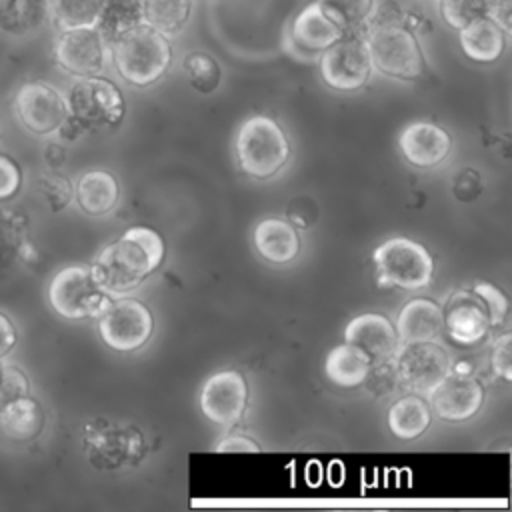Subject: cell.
Instances as JSON below:
<instances>
[{
  "label": "cell",
  "mask_w": 512,
  "mask_h": 512,
  "mask_svg": "<svg viewBox=\"0 0 512 512\" xmlns=\"http://www.w3.org/2000/svg\"><path fill=\"white\" fill-rule=\"evenodd\" d=\"M162 258V236L152 228L132 226L94 258L90 272L106 294H124L142 284Z\"/></svg>",
  "instance_id": "1"
},
{
  "label": "cell",
  "mask_w": 512,
  "mask_h": 512,
  "mask_svg": "<svg viewBox=\"0 0 512 512\" xmlns=\"http://www.w3.org/2000/svg\"><path fill=\"white\" fill-rule=\"evenodd\" d=\"M110 58L122 80L146 88L168 72L172 44L166 34L140 22L110 42Z\"/></svg>",
  "instance_id": "2"
},
{
  "label": "cell",
  "mask_w": 512,
  "mask_h": 512,
  "mask_svg": "<svg viewBox=\"0 0 512 512\" xmlns=\"http://www.w3.org/2000/svg\"><path fill=\"white\" fill-rule=\"evenodd\" d=\"M364 40L372 68L394 80H416L424 72V52L418 34L406 22L366 24Z\"/></svg>",
  "instance_id": "3"
},
{
  "label": "cell",
  "mask_w": 512,
  "mask_h": 512,
  "mask_svg": "<svg viewBox=\"0 0 512 512\" xmlns=\"http://www.w3.org/2000/svg\"><path fill=\"white\" fill-rule=\"evenodd\" d=\"M288 156V138L270 116L258 114L240 126L236 134V158L248 176L256 180L272 178L288 162Z\"/></svg>",
  "instance_id": "4"
},
{
  "label": "cell",
  "mask_w": 512,
  "mask_h": 512,
  "mask_svg": "<svg viewBox=\"0 0 512 512\" xmlns=\"http://www.w3.org/2000/svg\"><path fill=\"white\" fill-rule=\"evenodd\" d=\"M64 96L68 104V116L84 132L114 128L122 122L126 112L120 88L102 74L78 78L72 82Z\"/></svg>",
  "instance_id": "5"
},
{
  "label": "cell",
  "mask_w": 512,
  "mask_h": 512,
  "mask_svg": "<svg viewBox=\"0 0 512 512\" xmlns=\"http://www.w3.org/2000/svg\"><path fill=\"white\" fill-rule=\"evenodd\" d=\"M50 308L66 320L98 318L110 304L108 294L94 280L90 266H64L60 268L46 290Z\"/></svg>",
  "instance_id": "6"
},
{
  "label": "cell",
  "mask_w": 512,
  "mask_h": 512,
  "mask_svg": "<svg viewBox=\"0 0 512 512\" xmlns=\"http://www.w3.org/2000/svg\"><path fill=\"white\" fill-rule=\"evenodd\" d=\"M378 278L386 286L404 290H420L432 282L434 260L430 252L404 236H396L380 244L372 254Z\"/></svg>",
  "instance_id": "7"
},
{
  "label": "cell",
  "mask_w": 512,
  "mask_h": 512,
  "mask_svg": "<svg viewBox=\"0 0 512 512\" xmlns=\"http://www.w3.org/2000/svg\"><path fill=\"white\" fill-rule=\"evenodd\" d=\"M318 66L324 84L332 90L354 92L362 88L374 70L364 30L344 32L340 40L320 54Z\"/></svg>",
  "instance_id": "8"
},
{
  "label": "cell",
  "mask_w": 512,
  "mask_h": 512,
  "mask_svg": "<svg viewBox=\"0 0 512 512\" xmlns=\"http://www.w3.org/2000/svg\"><path fill=\"white\" fill-rule=\"evenodd\" d=\"M16 122L32 136L44 138L58 132L68 118L66 96L48 82H24L12 100Z\"/></svg>",
  "instance_id": "9"
},
{
  "label": "cell",
  "mask_w": 512,
  "mask_h": 512,
  "mask_svg": "<svg viewBox=\"0 0 512 512\" xmlns=\"http://www.w3.org/2000/svg\"><path fill=\"white\" fill-rule=\"evenodd\" d=\"M52 56L56 66L74 78L98 76L108 64L110 46L96 26L58 30Z\"/></svg>",
  "instance_id": "10"
},
{
  "label": "cell",
  "mask_w": 512,
  "mask_h": 512,
  "mask_svg": "<svg viewBox=\"0 0 512 512\" xmlns=\"http://www.w3.org/2000/svg\"><path fill=\"white\" fill-rule=\"evenodd\" d=\"M152 330V312L134 298L110 302L98 316L100 338L116 352L138 350L150 340Z\"/></svg>",
  "instance_id": "11"
},
{
  "label": "cell",
  "mask_w": 512,
  "mask_h": 512,
  "mask_svg": "<svg viewBox=\"0 0 512 512\" xmlns=\"http://www.w3.org/2000/svg\"><path fill=\"white\" fill-rule=\"evenodd\" d=\"M344 30L336 26L316 2L302 6L284 26L282 46L296 60H318L320 54L340 40Z\"/></svg>",
  "instance_id": "12"
},
{
  "label": "cell",
  "mask_w": 512,
  "mask_h": 512,
  "mask_svg": "<svg viewBox=\"0 0 512 512\" xmlns=\"http://www.w3.org/2000/svg\"><path fill=\"white\" fill-rule=\"evenodd\" d=\"M394 362L400 386L426 396L450 372V358L436 342L400 344Z\"/></svg>",
  "instance_id": "13"
},
{
  "label": "cell",
  "mask_w": 512,
  "mask_h": 512,
  "mask_svg": "<svg viewBox=\"0 0 512 512\" xmlns=\"http://www.w3.org/2000/svg\"><path fill=\"white\" fill-rule=\"evenodd\" d=\"M84 450L96 468H120L138 458L142 440L136 430L120 426L88 424L82 438Z\"/></svg>",
  "instance_id": "14"
},
{
  "label": "cell",
  "mask_w": 512,
  "mask_h": 512,
  "mask_svg": "<svg viewBox=\"0 0 512 512\" xmlns=\"http://www.w3.org/2000/svg\"><path fill=\"white\" fill-rule=\"evenodd\" d=\"M248 400V386L238 370H220L212 374L200 392V408L204 416L216 424L236 422Z\"/></svg>",
  "instance_id": "15"
},
{
  "label": "cell",
  "mask_w": 512,
  "mask_h": 512,
  "mask_svg": "<svg viewBox=\"0 0 512 512\" xmlns=\"http://www.w3.org/2000/svg\"><path fill=\"white\" fill-rule=\"evenodd\" d=\"M432 410L438 418L448 422H462L472 418L484 400V390L476 378L460 370L448 372L428 394Z\"/></svg>",
  "instance_id": "16"
},
{
  "label": "cell",
  "mask_w": 512,
  "mask_h": 512,
  "mask_svg": "<svg viewBox=\"0 0 512 512\" xmlns=\"http://www.w3.org/2000/svg\"><path fill=\"white\" fill-rule=\"evenodd\" d=\"M442 318L448 336L464 346L480 342L492 326L486 306L474 290H460L452 294L442 310Z\"/></svg>",
  "instance_id": "17"
},
{
  "label": "cell",
  "mask_w": 512,
  "mask_h": 512,
  "mask_svg": "<svg viewBox=\"0 0 512 512\" xmlns=\"http://www.w3.org/2000/svg\"><path fill=\"white\" fill-rule=\"evenodd\" d=\"M344 342L360 348L372 362L392 358L398 348V336L392 322L376 312L360 314L346 324Z\"/></svg>",
  "instance_id": "18"
},
{
  "label": "cell",
  "mask_w": 512,
  "mask_h": 512,
  "mask_svg": "<svg viewBox=\"0 0 512 512\" xmlns=\"http://www.w3.org/2000/svg\"><path fill=\"white\" fill-rule=\"evenodd\" d=\"M398 144L410 164L432 168L448 156L452 140L444 128L432 122H412L402 130Z\"/></svg>",
  "instance_id": "19"
},
{
  "label": "cell",
  "mask_w": 512,
  "mask_h": 512,
  "mask_svg": "<svg viewBox=\"0 0 512 512\" xmlns=\"http://www.w3.org/2000/svg\"><path fill=\"white\" fill-rule=\"evenodd\" d=\"M46 412L32 394L22 396L0 410V436L16 446L30 444L44 432Z\"/></svg>",
  "instance_id": "20"
},
{
  "label": "cell",
  "mask_w": 512,
  "mask_h": 512,
  "mask_svg": "<svg viewBox=\"0 0 512 512\" xmlns=\"http://www.w3.org/2000/svg\"><path fill=\"white\" fill-rule=\"evenodd\" d=\"M444 330L442 308L428 298H414L398 312L396 336L398 344L434 342Z\"/></svg>",
  "instance_id": "21"
},
{
  "label": "cell",
  "mask_w": 512,
  "mask_h": 512,
  "mask_svg": "<svg viewBox=\"0 0 512 512\" xmlns=\"http://www.w3.org/2000/svg\"><path fill=\"white\" fill-rule=\"evenodd\" d=\"M458 42L466 58L478 64H490L504 54L508 34L496 20L484 16L458 30Z\"/></svg>",
  "instance_id": "22"
},
{
  "label": "cell",
  "mask_w": 512,
  "mask_h": 512,
  "mask_svg": "<svg viewBox=\"0 0 512 512\" xmlns=\"http://www.w3.org/2000/svg\"><path fill=\"white\" fill-rule=\"evenodd\" d=\"M118 196V182L106 170L84 172L74 184V202L88 216H104L112 212Z\"/></svg>",
  "instance_id": "23"
},
{
  "label": "cell",
  "mask_w": 512,
  "mask_h": 512,
  "mask_svg": "<svg viewBox=\"0 0 512 512\" xmlns=\"http://www.w3.org/2000/svg\"><path fill=\"white\" fill-rule=\"evenodd\" d=\"M252 238L258 254L274 264L294 260L300 250V238L294 226L280 218H266L256 224Z\"/></svg>",
  "instance_id": "24"
},
{
  "label": "cell",
  "mask_w": 512,
  "mask_h": 512,
  "mask_svg": "<svg viewBox=\"0 0 512 512\" xmlns=\"http://www.w3.org/2000/svg\"><path fill=\"white\" fill-rule=\"evenodd\" d=\"M46 22V0H0V32L10 38H26Z\"/></svg>",
  "instance_id": "25"
},
{
  "label": "cell",
  "mask_w": 512,
  "mask_h": 512,
  "mask_svg": "<svg viewBox=\"0 0 512 512\" xmlns=\"http://www.w3.org/2000/svg\"><path fill=\"white\" fill-rule=\"evenodd\" d=\"M372 360L352 344L334 346L324 362V372L330 382L342 388L360 386L370 370Z\"/></svg>",
  "instance_id": "26"
},
{
  "label": "cell",
  "mask_w": 512,
  "mask_h": 512,
  "mask_svg": "<svg viewBox=\"0 0 512 512\" xmlns=\"http://www.w3.org/2000/svg\"><path fill=\"white\" fill-rule=\"evenodd\" d=\"M430 418V406L420 396H404L388 410V426L392 434L402 440L418 438L428 428Z\"/></svg>",
  "instance_id": "27"
},
{
  "label": "cell",
  "mask_w": 512,
  "mask_h": 512,
  "mask_svg": "<svg viewBox=\"0 0 512 512\" xmlns=\"http://www.w3.org/2000/svg\"><path fill=\"white\" fill-rule=\"evenodd\" d=\"M192 6L194 0H142V18L170 38L186 28L192 18Z\"/></svg>",
  "instance_id": "28"
},
{
  "label": "cell",
  "mask_w": 512,
  "mask_h": 512,
  "mask_svg": "<svg viewBox=\"0 0 512 512\" xmlns=\"http://www.w3.org/2000/svg\"><path fill=\"white\" fill-rule=\"evenodd\" d=\"M48 22L56 30L96 26L102 0H46Z\"/></svg>",
  "instance_id": "29"
},
{
  "label": "cell",
  "mask_w": 512,
  "mask_h": 512,
  "mask_svg": "<svg viewBox=\"0 0 512 512\" xmlns=\"http://www.w3.org/2000/svg\"><path fill=\"white\" fill-rule=\"evenodd\" d=\"M144 22L142 0H102V10L96 28L102 32L104 40L110 42L124 30Z\"/></svg>",
  "instance_id": "30"
},
{
  "label": "cell",
  "mask_w": 512,
  "mask_h": 512,
  "mask_svg": "<svg viewBox=\"0 0 512 512\" xmlns=\"http://www.w3.org/2000/svg\"><path fill=\"white\" fill-rule=\"evenodd\" d=\"M320 10L344 32L364 30L376 0H314Z\"/></svg>",
  "instance_id": "31"
},
{
  "label": "cell",
  "mask_w": 512,
  "mask_h": 512,
  "mask_svg": "<svg viewBox=\"0 0 512 512\" xmlns=\"http://www.w3.org/2000/svg\"><path fill=\"white\" fill-rule=\"evenodd\" d=\"M182 70L190 86L200 94H212L222 82V68L218 60L202 50L188 52L182 60Z\"/></svg>",
  "instance_id": "32"
},
{
  "label": "cell",
  "mask_w": 512,
  "mask_h": 512,
  "mask_svg": "<svg viewBox=\"0 0 512 512\" xmlns=\"http://www.w3.org/2000/svg\"><path fill=\"white\" fill-rule=\"evenodd\" d=\"M442 22L452 30H462L478 18L490 16V0H438Z\"/></svg>",
  "instance_id": "33"
},
{
  "label": "cell",
  "mask_w": 512,
  "mask_h": 512,
  "mask_svg": "<svg viewBox=\"0 0 512 512\" xmlns=\"http://www.w3.org/2000/svg\"><path fill=\"white\" fill-rule=\"evenodd\" d=\"M36 186L50 212H62L74 200V186L66 176L60 174V170L42 172Z\"/></svg>",
  "instance_id": "34"
},
{
  "label": "cell",
  "mask_w": 512,
  "mask_h": 512,
  "mask_svg": "<svg viewBox=\"0 0 512 512\" xmlns=\"http://www.w3.org/2000/svg\"><path fill=\"white\" fill-rule=\"evenodd\" d=\"M32 394V384L24 368L14 362L2 360L0 366V410L10 402Z\"/></svg>",
  "instance_id": "35"
},
{
  "label": "cell",
  "mask_w": 512,
  "mask_h": 512,
  "mask_svg": "<svg viewBox=\"0 0 512 512\" xmlns=\"http://www.w3.org/2000/svg\"><path fill=\"white\" fill-rule=\"evenodd\" d=\"M376 396H386L390 394L394 388L400 386L398 380V372H396V362L394 356L386 358V360H378L370 364V370L364 378V382Z\"/></svg>",
  "instance_id": "36"
},
{
  "label": "cell",
  "mask_w": 512,
  "mask_h": 512,
  "mask_svg": "<svg viewBox=\"0 0 512 512\" xmlns=\"http://www.w3.org/2000/svg\"><path fill=\"white\" fill-rule=\"evenodd\" d=\"M22 182L24 172L20 164L12 156L0 152V204L16 198L22 190Z\"/></svg>",
  "instance_id": "37"
},
{
  "label": "cell",
  "mask_w": 512,
  "mask_h": 512,
  "mask_svg": "<svg viewBox=\"0 0 512 512\" xmlns=\"http://www.w3.org/2000/svg\"><path fill=\"white\" fill-rule=\"evenodd\" d=\"M480 300L484 302L486 306V312H488V318H490V324H500L504 318H506V312H508V300L506 296L492 284L488 282H476L474 288H472Z\"/></svg>",
  "instance_id": "38"
},
{
  "label": "cell",
  "mask_w": 512,
  "mask_h": 512,
  "mask_svg": "<svg viewBox=\"0 0 512 512\" xmlns=\"http://www.w3.org/2000/svg\"><path fill=\"white\" fill-rule=\"evenodd\" d=\"M510 354H512V338H510V334H502L496 340L494 350H492V368H494V374L500 376L506 382L512 380V360H510Z\"/></svg>",
  "instance_id": "39"
},
{
  "label": "cell",
  "mask_w": 512,
  "mask_h": 512,
  "mask_svg": "<svg viewBox=\"0 0 512 512\" xmlns=\"http://www.w3.org/2000/svg\"><path fill=\"white\" fill-rule=\"evenodd\" d=\"M18 326L14 320L0 310V360H6L18 346Z\"/></svg>",
  "instance_id": "40"
},
{
  "label": "cell",
  "mask_w": 512,
  "mask_h": 512,
  "mask_svg": "<svg viewBox=\"0 0 512 512\" xmlns=\"http://www.w3.org/2000/svg\"><path fill=\"white\" fill-rule=\"evenodd\" d=\"M214 450L216 452H260V446L254 440L246 438V436L234 434V436H228V438L220 440Z\"/></svg>",
  "instance_id": "41"
},
{
  "label": "cell",
  "mask_w": 512,
  "mask_h": 512,
  "mask_svg": "<svg viewBox=\"0 0 512 512\" xmlns=\"http://www.w3.org/2000/svg\"><path fill=\"white\" fill-rule=\"evenodd\" d=\"M44 160L48 170H60L66 162V148L60 142H48L44 148Z\"/></svg>",
  "instance_id": "42"
},
{
  "label": "cell",
  "mask_w": 512,
  "mask_h": 512,
  "mask_svg": "<svg viewBox=\"0 0 512 512\" xmlns=\"http://www.w3.org/2000/svg\"><path fill=\"white\" fill-rule=\"evenodd\" d=\"M0 366H2V360H0Z\"/></svg>",
  "instance_id": "43"
}]
</instances>
